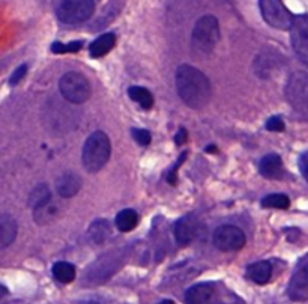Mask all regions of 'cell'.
Wrapping results in <instances>:
<instances>
[{
  "mask_svg": "<svg viewBox=\"0 0 308 304\" xmlns=\"http://www.w3.org/2000/svg\"><path fill=\"white\" fill-rule=\"evenodd\" d=\"M176 89L181 100L190 108H203L212 94L207 77L200 70L187 64L176 71Z\"/></svg>",
  "mask_w": 308,
  "mask_h": 304,
  "instance_id": "cell-1",
  "label": "cell"
},
{
  "mask_svg": "<svg viewBox=\"0 0 308 304\" xmlns=\"http://www.w3.org/2000/svg\"><path fill=\"white\" fill-rule=\"evenodd\" d=\"M111 154V143L104 131L92 133L83 145L82 161L89 173H97L107 164Z\"/></svg>",
  "mask_w": 308,
  "mask_h": 304,
  "instance_id": "cell-2",
  "label": "cell"
},
{
  "mask_svg": "<svg viewBox=\"0 0 308 304\" xmlns=\"http://www.w3.org/2000/svg\"><path fill=\"white\" fill-rule=\"evenodd\" d=\"M219 41V23L213 15L200 17L191 33V45L193 50L199 54H209L213 51Z\"/></svg>",
  "mask_w": 308,
  "mask_h": 304,
  "instance_id": "cell-3",
  "label": "cell"
},
{
  "mask_svg": "<svg viewBox=\"0 0 308 304\" xmlns=\"http://www.w3.org/2000/svg\"><path fill=\"white\" fill-rule=\"evenodd\" d=\"M59 92L60 95L71 104H83L91 98L92 88L89 80L75 71H69L63 74L59 80Z\"/></svg>",
  "mask_w": 308,
  "mask_h": 304,
  "instance_id": "cell-4",
  "label": "cell"
},
{
  "mask_svg": "<svg viewBox=\"0 0 308 304\" xmlns=\"http://www.w3.org/2000/svg\"><path fill=\"white\" fill-rule=\"evenodd\" d=\"M94 0H60L56 9L57 18L65 24H80L92 17Z\"/></svg>",
  "mask_w": 308,
  "mask_h": 304,
  "instance_id": "cell-5",
  "label": "cell"
},
{
  "mask_svg": "<svg viewBox=\"0 0 308 304\" xmlns=\"http://www.w3.org/2000/svg\"><path fill=\"white\" fill-rule=\"evenodd\" d=\"M263 20L274 29L290 30L295 17L284 6L283 0H259Z\"/></svg>",
  "mask_w": 308,
  "mask_h": 304,
  "instance_id": "cell-6",
  "label": "cell"
},
{
  "mask_svg": "<svg viewBox=\"0 0 308 304\" xmlns=\"http://www.w3.org/2000/svg\"><path fill=\"white\" fill-rule=\"evenodd\" d=\"M213 246L221 252H235L241 250L245 246V233L236 226L222 224L215 229L212 236Z\"/></svg>",
  "mask_w": 308,
  "mask_h": 304,
  "instance_id": "cell-7",
  "label": "cell"
},
{
  "mask_svg": "<svg viewBox=\"0 0 308 304\" xmlns=\"http://www.w3.org/2000/svg\"><path fill=\"white\" fill-rule=\"evenodd\" d=\"M290 41L296 56L308 67V15H296L290 29Z\"/></svg>",
  "mask_w": 308,
  "mask_h": 304,
  "instance_id": "cell-8",
  "label": "cell"
},
{
  "mask_svg": "<svg viewBox=\"0 0 308 304\" xmlns=\"http://www.w3.org/2000/svg\"><path fill=\"white\" fill-rule=\"evenodd\" d=\"M287 100L301 111H308V76L296 73L287 83Z\"/></svg>",
  "mask_w": 308,
  "mask_h": 304,
  "instance_id": "cell-9",
  "label": "cell"
},
{
  "mask_svg": "<svg viewBox=\"0 0 308 304\" xmlns=\"http://www.w3.org/2000/svg\"><path fill=\"white\" fill-rule=\"evenodd\" d=\"M187 304H227L219 289L213 283H199L191 286L185 294Z\"/></svg>",
  "mask_w": 308,
  "mask_h": 304,
  "instance_id": "cell-10",
  "label": "cell"
},
{
  "mask_svg": "<svg viewBox=\"0 0 308 304\" xmlns=\"http://www.w3.org/2000/svg\"><path fill=\"white\" fill-rule=\"evenodd\" d=\"M202 229H203V224L196 215L188 214L182 217L175 226V236H176L178 244L179 246L191 244L197 236H200Z\"/></svg>",
  "mask_w": 308,
  "mask_h": 304,
  "instance_id": "cell-11",
  "label": "cell"
},
{
  "mask_svg": "<svg viewBox=\"0 0 308 304\" xmlns=\"http://www.w3.org/2000/svg\"><path fill=\"white\" fill-rule=\"evenodd\" d=\"M289 297L293 301L308 300V264L301 267L292 277L287 289Z\"/></svg>",
  "mask_w": 308,
  "mask_h": 304,
  "instance_id": "cell-12",
  "label": "cell"
},
{
  "mask_svg": "<svg viewBox=\"0 0 308 304\" xmlns=\"http://www.w3.org/2000/svg\"><path fill=\"white\" fill-rule=\"evenodd\" d=\"M82 189V178L74 172H65L56 179V192L60 198H74Z\"/></svg>",
  "mask_w": 308,
  "mask_h": 304,
  "instance_id": "cell-13",
  "label": "cell"
},
{
  "mask_svg": "<svg viewBox=\"0 0 308 304\" xmlns=\"http://www.w3.org/2000/svg\"><path fill=\"white\" fill-rule=\"evenodd\" d=\"M259 172L262 173V176H265L268 179H274V178L281 176V173H283V160H281V157L277 155V154L265 155L259 163Z\"/></svg>",
  "mask_w": 308,
  "mask_h": 304,
  "instance_id": "cell-14",
  "label": "cell"
},
{
  "mask_svg": "<svg viewBox=\"0 0 308 304\" xmlns=\"http://www.w3.org/2000/svg\"><path fill=\"white\" fill-rule=\"evenodd\" d=\"M271 276H272V265L268 261L254 262L247 268V277L257 285H266L271 280Z\"/></svg>",
  "mask_w": 308,
  "mask_h": 304,
  "instance_id": "cell-15",
  "label": "cell"
},
{
  "mask_svg": "<svg viewBox=\"0 0 308 304\" xmlns=\"http://www.w3.org/2000/svg\"><path fill=\"white\" fill-rule=\"evenodd\" d=\"M17 236V221L9 214L0 215V247L6 249L15 241Z\"/></svg>",
  "mask_w": 308,
  "mask_h": 304,
  "instance_id": "cell-16",
  "label": "cell"
},
{
  "mask_svg": "<svg viewBox=\"0 0 308 304\" xmlns=\"http://www.w3.org/2000/svg\"><path fill=\"white\" fill-rule=\"evenodd\" d=\"M114 44H116V36L113 33H104L91 44L89 53L92 57H103L108 51H111Z\"/></svg>",
  "mask_w": 308,
  "mask_h": 304,
  "instance_id": "cell-17",
  "label": "cell"
},
{
  "mask_svg": "<svg viewBox=\"0 0 308 304\" xmlns=\"http://www.w3.org/2000/svg\"><path fill=\"white\" fill-rule=\"evenodd\" d=\"M111 233V229H110V223L107 220H95L91 227L88 229V238L94 242V244H103L108 239Z\"/></svg>",
  "mask_w": 308,
  "mask_h": 304,
  "instance_id": "cell-18",
  "label": "cell"
},
{
  "mask_svg": "<svg viewBox=\"0 0 308 304\" xmlns=\"http://www.w3.org/2000/svg\"><path fill=\"white\" fill-rule=\"evenodd\" d=\"M57 215H59V208H57L56 203H53V201H50L48 203L33 209V220L41 226L50 224L53 220L57 218Z\"/></svg>",
  "mask_w": 308,
  "mask_h": 304,
  "instance_id": "cell-19",
  "label": "cell"
},
{
  "mask_svg": "<svg viewBox=\"0 0 308 304\" xmlns=\"http://www.w3.org/2000/svg\"><path fill=\"white\" fill-rule=\"evenodd\" d=\"M51 273H53L54 279H56L59 283H63V285L71 283V282H74V279H75V267H74L72 264H69V262H63V261L56 262V264L53 265Z\"/></svg>",
  "mask_w": 308,
  "mask_h": 304,
  "instance_id": "cell-20",
  "label": "cell"
},
{
  "mask_svg": "<svg viewBox=\"0 0 308 304\" xmlns=\"http://www.w3.org/2000/svg\"><path fill=\"white\" fill-rule=\"evenodd\" d=\"M116 227L120 232H129L132 230L137 223H138V215L134 209H122L117 215H116Z\"/></svg>",
  "mask_w": 308,
  "mask_h": 304,
  "instance_id": "cell-21",
  "label": "cell"
},
{
  "mask_svg": "<svg viewBox=\"0 0 308 304\" xmlns=\"http://www.w3.org/2000/svg\"><path fill=\"white\" fill-rule=\"evenodd\" d=\"M128 95L132 101H135L141 108L144 110H149L152 108L153 105V97L152 94L146 89V88H141V86H131L128 89Z\"/></svg>",
  "mask_w": 308,
  "mask_h": 304,
  "instance_id": "cell-22",
  "label": "cell"
},
{
  "mask_svg": "<svg viewBox=\"0 0 308 304\" xmlns=\"http://www.w3.org/2000/svg\"><path fill=\"white\" fill-rule=\"evenodd\" d=\"M50 201H51V192H50V189H48L47 184H39V186H36V187L30 192V195H29V205H30L33 209H36V208H39V206L48 203Z\"/></svg>",
  "mask_w": 308,
  "mask_h": 304,
  "instance_id": "cell-23",
  "label": "cell"
},
{
  "mask_svg": "<svg viewBox=\"0 0 308 304\" xmlns=\"http://www.w3.org/2000/svg\"><path fill=\"white\" fill-rule=\"evenodd\" d=\"M290 205V199L286 195L277 193V195H269L263 198L262 206L263 208H274V209H287Z\"/></svg>",
  "mask_w": 308,
  "mask_h": 304,
  "instance_id": "cell-24",
  "label": "cell"
},
{
  "mask_svg": "<svg viewBox=\"0 0 308 304\" xmlns=\"http://www.w3.org/2000/svg\"><path fill=\"white\" fill-rule=\"evenodd\" d=\"M82 47H83V42H82V41H72V42H68V44H63V42H54V44L51 45V51L56 53V54H62V53H75V51H79Z\"/></svg>",
  "mask_w": 308,
  "mask_h": 304,
  "instance_id": "cell-25",
  "label": "cell"
},
{
  "mask_svg": "<svg viewBox=\"0 0 308 304\" xmlns=\"http://www.w3.org/2000/svg\"><path fill=\"white\" fill-rule=\"evenodd\" d=\"M131 136L141 146H147L150 143V140H152L150 133L147 130H141V128H132L131 130Z\"/></svg>",
  "mask_w": 308,
  "mask_h": 304,
  "instance_id": "cell-26",
  "label": "cell"
},
{
  "mask_svg": "<svg viewBox=\"0 0 308 304\" xmlns=\"http://www.w3.org/2000/svg\"><path fill=\"white\" fill-rule=\"evenodd\" d=\"M286 125H284V120L280 117V116H272L268 119L266 122V130L268 131H274V133H281L284 131Z\"/></svg>",
  "mask_w": 308,
  "mask_h": 304,
  "instance_id": "cell-27",
  "label": "cell"
},
{
  "mask_svg": "<svg viewBox=\"0 0 308 304\" xmlns=\"http://www.w3.org/2000/svg\"><path fill=\"white\" fill-rule=\"evenodd\" d=\"M26 73H27V65H20L14 73H12V76H11V80H9V83L12 85V86H15V85H18L23 79H24V76H26Z\"/></svg>",
  "mask_w": 308,
  "mask_h": 304,
  "instance_id": "cell-28",
  "label": "cell"
},
{
  "mask_svg": "<svg viewBox=\"0 0 308 304\" xmlns=\"http://www.w3.org/2000/svg\"><path fill=\"white\" fill-rule=\"evenodd\" d=\"M185 157H187V152H184V154H182V158H179V160H178V163H176V166L173 167V170H172V172H169V175H167V183H169V184H173V186L176 184V178H178L176 172H178L179 166L184 163Z\"/></svg>",
  "mask_w": 308,
  "mask_h": 304,
  "instance_id": "cell-29",
  "label": "cell"
},
{
  "mask_svg": "<svg viewBox=\"0 0 308 304\" xmlns=\"http://www.w3.org/2000/svg\"><path fill=\"white\" fill-rule=\"evenodd\" d=\"M299 170L302 173V176L305 178V181L308 183V152L302 154L299 158Z\"/></svg>",
  "mask_w": 308,
  "mask_h": 304,
  "instance_id": "cell-30",
  "label": "cell"
},
{
  "mask_svg": "<svg viewBox=\"0 0 308 304\" xmlns=\"http://www.w3.org/2000/svg\"><path fill=\"white\" fill-rule=\"evenodd\" d=\"M187 139H188V133H187L185 128H181V130L178 131V134L175 136V142H176V145H184V143L187 142Z\"/></svg>",
  "mask_w": 308,
  "mask_h": 304,
  "instance_id": "cell-31",
  "label": "cell"
},
{
  "mask_svg": "<svg viewBox=\"0 0 308 304\" xmlns=\"http://www.w3.org/2000/svg\"><path fill=\"white\" fill-rule=\"evenodd\" d=\"M206 151H207V152H210V154H215V152H216L218 149H216L215 146H212V145H209V146L206 148Z\"/></svg>",
  "mask_w": 308,
  "mask_h": 304,
  "instance_id": "cell-32",
  "label": "cell"
},
{
  "mask_svg": "<svg viewBox=\"0 0 308 304\" xmlns=\"http://www.w3.org/2000/svg\"><path fill=\"white\" fill-rule=\"evenodd\" d=\"M158 304H176L175 301H172V300H163V301H160Z\"/></svg>",
  "mask_w": 308,
  "mask_h": 304,
  "instance_id": "cell-33",
  "label": "cell"
},
{
  "mask_svg": "<svg viewBox=\"0 0 308 304\" xmlns=\"http://www.w3.org/2000/svg\"><path fill=\"white\" fill-rule=\"evenodd\" d=\"M85 304H100V303H97V301H88V303Z\"/></svg>",
  "mask_w": 308,
  "mask_h": 304,
  "instance_id": "cell-34",
  "label": "cell"
}]
</instances>
